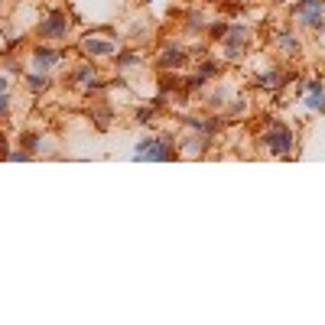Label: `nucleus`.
<instances>
[{"mask_svg": "<svg viewBox=\"0 0 325 325\" xmlns=\"http://www.w3.org/2000/svg\"><path fill=\"white\" fill-rule=\"evenodd\" d=\"M296 20H299L302 26L322 30L325 26V3L322 0H299V3H296Z\"/></svg>", "mask_w": 325, "mask_h": 325, "instance_id": "nucleus-1", "label": "nucleus"}, {"mask_svg": "<svg viewBox=\"0 0 325 325\" xmlns=\"http://www.w3.org/2000/svg\"><path fill=\"white\" fill-rule=\"evenodd\" d=\"M263 143H267V150H270V153L283 156V153H289V147H293V130H289L286 124H273L270 133L263 137Z\"/></svg>", "mask_w": 325, "mask_h": 325, "instance_id": "nucleus-2", "label": "nucleus"}, {"mask_svg": "<svg viewBox=\"0 0 325 325\" xmlns=\"http://www.w3.org/2000/svg\"><path fill=\"white\" fill-rule=\"evenodd\" d=\"M172 150L166 140H143L137 147V160H169Z\"/></svg>", "mask_w": 325, "mask_h": 325, "instance_id": "nucleus-3", "label": "nucleus"}, {"mask_svg": "<svg viewBox=\"0 0 325 325\" xmlns=\"http://www.w3.org/2000/svg\"><path fill=\"white\" fill-rule=\"evenodd\" d=\"M65 30H69V20H65V13H52L46 20V23L39 26V33L49 39H65Z\"/></svg>", "mask_w": 325, "mask_h": 325, "instance_id": "nucleus-4", "label": "nucleus"}, {"mask_svg": "<svg viewBox=\"0 0 325 325\" xmlns=\"http://www.w3.org/2000/svg\"><path fill=\"white\" fill-rule=\"evenodd\" d=\"M306 104H309V108H316V111H322V108H325V91H322V81H312V85H309Z\"/></svg>", "mask_w": 325, "mask_h": 325, "instance_id": "nucleus-5", "label": "nucleus"}, {"mask_svg": "<svg viewBox=\"0 0 325 325\" xmlns=\"http://www.w3.org/2000/svg\"><path fill=\"white\" fill-rule=\"evenodd\" d=\"M244 42H247V30H231V36H228V55H238L241 49H244Z\"/></svg>", "mask_w": 325, "mask_h": 325, "instance_id": "nucleus-6", "label": "nucleus"}, {"mask_svg": "<svg viewBox=\"0 0 325 325\" xmlns=\"http://www.w3.org/2000/svg\"><path fill=\"white\" fill-rule=\"evenodd\" d=\"M62 59V52H52V49H36V62L42 65V69H49V65H55Z\"/></svg>", "mask_w": 325, "mask_h": 325, "instance_id": "nucleus-7", "label": "nucleus"}, {"mask_svg": "<svg viewBox=\"0 0 325 325\" xmlns=\"http://www.w3.org/2000/svg\"><path fill=\"white\" fill-rule=\"evenodd\" d=\"M277 42H280V49H283V52H299V42H296V36H289V33H280Z\"/></svg>", "mask_w": 325, "mask_h": 325, "instance_id": "nucleus-8", "label": "nucleus"}, {"mask_svg": "<svg viewBox=\"0 0 325 325\" xmlns=\"http://www.w3.org/2000/svg\"><path fill=\"white\" fill-rule=\"evenodd\" d=\"M85 49H88V52H94V55H104V52H114V46H111V42H98V39H91V36H88V42H85Z\"/></svg>", "mask_w": 325, "mask_h": 325, "instance_id": "nucleus-9", "label": "nucleus"}, {"mask_svg": "<svg viewBox=\"0 0 325 325\" xmlns=\"http://www.w3.org/2000/svg\"><path fill=\"white\" fill-rule=\"evenodd\" d=\"M179 62H182V49L179 46H172V49L162 52V65H179Z\"/></svg>", "mask_w": 325, "mask_h": 325, "instance_id": "nucleus-10", "label": "nucleus"}, {"mask_svg": "<svg viewBox=\"0 0 325 325\" xmlns=\"http://www.w3.org/2000/svg\"><path fill=\"white\" fill-rule=\"evenodd\" d=\"M117 62L124 65V69H130V65H137V55H130V52H127V55H117Z\"/></svg>", "mask_w": 325, "mask_h": 325, "instance_id": "nucleus-11", "label": "nucleus"}, {"mask_svg": "<svg viewBox=\"0 0 325 325\" xmlns=\"http://www.w3.org/2000/svg\"><path fill=\"white\" fill-rule=\"evenodd\" d=\"M30 88H33V91H39V88H46V78H36V75H30Z\"/></svg>", "mask_w": 325, "mask_h": 325, "instance_id": "nucleus-12", "label": "nucleus"}, {"mask_svg": "<svg viewBox=\"0 0 325 325\" xmlns=\"http://www.w3.org/2000/svg\"><path fill=\"white\" fill-rule=\"evenodd\" d=\"M23 147H26V150H36V147H39L36 137H23Z\"/></svg>", "mask_w": 325, "mask_h": 325, "instance_id": "nucleus-13", "label": "nucleus"}, {"mask_svg": "<svg viewBox=\"0 0 325 325\" xmlns=\"http://www.w3.org/2000/svg\"><path fill=\"white\" fill-rule=\"evenodd\" d=\"M0 91H7V78H0Z\"/></svg>", "mask_w": 325, "mask_h": 325, "instance_id": "nucleus-14", "label": "nucleus"}]
</instances>
